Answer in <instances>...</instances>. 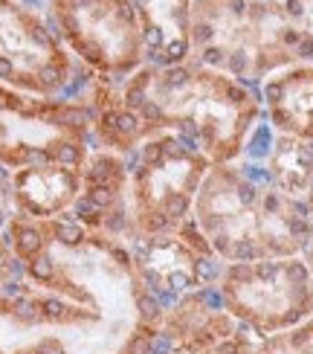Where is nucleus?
<instances>
[{
	"label": "nucleus",
	"mask_w": 313,
	"mask_h": 354,
	"mask_svg": "<svg viewBox=\"0 0 313 354\" xmlns=\"http://www.w3.org/2000/svg\"><path fill=\"white\" fill-rule=\"evenodd\" d=\"M256 354H313V314L290 331L273 334L256 343Z\"/></svg>",
	"instance_id": "nucleus-17"
},
{
	"label": "nucleus",
	"mask_w": 313,
	"mask_h": 354,
	"mask_svg": "<svg viewBox=\"0 0 313 354\" xmlns=\"http://www.w3.org/2000/svg\"><path fill=\"white\" fill-rule=\"evenodd\" d=\"M145 41V62L157 67L191 58V6L195 0H128Z\"/></svg>",
	"instance_id": "nucleus-15"
},
{
	"label": "nucleus",
	"mask_w": 313,
	"mask_h": 354,
	"mask_svg": "<svg viewBox=\"0 0 313 354\" xmlns=\"http://www.w3.org/2000/svg\"><path fill=\"white\" fill-rule=\"evenodd\" d=\"M93 111L84 99L32 96L0 82V166H84L93 151Z\"/></svg>",
	"instance_id": "nucleus-6"
},
{
	"label": "nucleus",
	"mask_w": 313,
	"mask_h": 354,
	"mask_svg": "<svg viewBox=\"0 0 313 354\" xmlns=\"http://www.w3.org/2000/svg\"><path fill=\"white\" fill-rule=\"evenodd\" d=\"M238 322L223 305L218 285L183 293L162 308L157 328V354H203L229 340Z\"/></svg>",
	"instance_id": "nucleus-12"
},
{
	"label": "nucleus",
	"mask_w": 313,
	"mask_h": 354,
	"mask_svg": "<svg viewBox=\"0 0 313 354\" xmlns=\"http://www.w3.org/2000/svg\"><path fill=\"white\" fill-rule=\"evenodd\" d=\"M305 209L310 212V218H313V169H310V183H307V195H305Z\"/></svg>",
	"instance_id": "nucleus-21"
},
{
	"label": "nucleus",
	"mask_w": 313,
	"mask_h": 354,
	"mask_svg": "<svg viewBox=\"0 0 313 354\" xmlns=\"http://www.w3.org/2000/svg\"><path fill=\"white\" fill-rule=\"evenodd\" d=\"M84 230L131 241V201H128V160L116 151L93 149L82 166V192L70 215Z\"/></svg>",
	"instance_id": "nucleus-11"
},
{
	"label": "nucleus",
	"mask_w": 313,
	"mask_h": 354,
	"mask_svg": "<svg viewBox=\"0 0 313 354\" xmlns=\"http://www.w3.org/2000/svg\"><path fill=\"white\" fill-rule=\"evenodd\" d=\"M264 122L276 134L313 145V62L276 70L258 84Z\"/></svg>",
	"instance_id": "nucleus-14"
},
{
	"label": "nucleus",
	"mask_w": 313,
	"mask_h": 354,
	"mask_svg": "<svg viewBox=\"0 0 313 354\" xmlns=\"http://www.w3.org/2000/svg\"><path fill=\"white\" fill-rule=\"evenodd\" d=\"M44 15L67 53L108 84H122L148 64L128 0H47Z\"/></svg>",
	"instance_id": "nucleus-8"
},
{
	"label": "nucleus",
	"mask_w": 313,
	"mask_h": 354,
	"mask_svg": "<svg viewBox=\"0 0 313 354\" xmlns=\"http://www.w3.org/2000/svg\"><path fill=\"white\" fill-rule=\"evenodd\" d=\"M195 221L223 264L302 256L313 239L305 203L244 160L209 169L195 201Z\"/></svg>",
	"instance_id": "nucleus-2"
},
{
	"label": "nucleus",
	"mask_w": 313,
	"mask_h": 354,
	"mask_svg": "<svg viewBox=\"0 0 313 354\" xmlns=\"http://www.w3.org/2000/svg\"><path fill=\"white\" fill-rule=\"evenodd\" d=\"M191 58L258 87L299 62V53L278 0H195Z\"/></svg>",
	"instance_id": "nucleus-4"
},
{
	"label": "nucleus",
	"mask_w": 313,
	"mask_h": 354,
	"mask_svg": "<svg viewBox=\"0 0 313 354\" xmlns=\"http://www.w3.org/2000/svg\"><path fill=\"white\" fill-rule=\"evenodd\" d=\"M218 293L238 328L256 340L290 331L313 314V273L302 256L229 261L218 276Z\"/></svg>",
	"instance_id": "nucleus-7"
},
{
	"label": "nucleus",
	"mask_w": 313,
	"mask_h": 354,
	"mask_svg": "<svg viewBox=\"0 0 313 354\" xmlns=\"http://www.w3.org/2000/svg\"><path fill=\"white\" fill-rule=\"evenodd\" d=\"M12 215H15V206H12V171L0 166V232L6 230Z\"/></svg>",
	"instance_id": "nucleus-20"
},
{
	"label": "nucleus",
	"mask_w": 313,
	"mask_h": 354,
	"mask_svg": "<svg viewBox=\"0 0 313 354\" xmlns=\"http://www.w3.org/2000/svg\"><path fill=\"white\" fill-rule=\"evenodd\" d=\"M256 337H252L249 331H244V328H238L229 340H223V343H218V346H212L209 351H203V354H256Z\"/></svg>",
	"instance_id": "nucleus-19"
},
{
	"label": "nucleus",
	"mask_w": 313,
	"mask_h": 354,
	"mask_svg": "<svg viewBox=\"0 0 313 354\" xmlns=\"http://www.w3.org/2000/svg\"><path fill=\"white\" fill-rule=\"evenodd\" d=\"M84 99L93 111V149L128 157L157 134H177L200 149L212 166L241 160L264 120L258 87L198 64H145L122 84L91 76Z\"/></svg>",
	"instance_id": "nucleus-1"
},
{
	"label": "nucleus",
	"mask_w": 313,
	"mask_h": 354,
	"mask_svg": "<svg viewBox=\"0 0 313 354\" xmlns=\"http://www.w3.org/2000/svg\"><path fill=\"white\" fill-rule=\"evenodd\" d=\"M302 259H305V264L310 268V273H313V239H310V244L305 247V253H302Z\"/></svg>",
	"instance_id": "nucleus-22"
},
{
	"label": "nucleus",
	"mask_w": 313,
	"mask_h": 354,
	"mask_svg": "<svg viewBox=\"0 0 313 354\" xmlns=\"http://www.w3.org/2000/svg\"><path fill=\"white\" fill-rule=\"evenodd\" d=\"M128 250L142 299L160 314L183 293L218 285L223 270V261L203 239L198 221L174 235H137L128 241Z\"/></svg>",
	"instance_id": "nucleus-10"
},
{
	"label": "nucleus",
	"mask_w": 313,
	"mask_h": 354,
	"mask_svg": "<svg viewBox=\"0 0 313 354\" xmlns=\"http://www.w3.org/2000/svg\"><path fill=\"white\" fill-rule=\"evenodd\" d=\"M0 354H157V334L137 314L23 282L0 297Z\"/></svg>",
	"instance_id": "nucleus-3"
},
{
	"label": "nucleus",
	"mask_w": 313,
	"mask_h": 354,
	"mask_svg": "<svg viewBox=\"0 0 313 354\" xmlns=\"http://www.w3.org/2000/svg\"><path fill=\"white\" fill-rule=\"evenodd\" d=\"M91 76L58 41L41 9L0 0V82L32 96L76 99Z\"/></svg>",
	"instance_id": "nucleus-9"
},
{
	"label": "nucleus",
	"mask_w": 313,
	"mask_h": 354,
	"mask_svg": "<svg viewBox=\"0 0 313 354\" xmlns=\"http://www.w3.org/2000/svg\"><path fill=\"white\" fill-rule=\"evenodd\" d=\"M131 230L137 235H174L195 221V201L212 160L177 134H157L128 157Z\"/></svg>",
	"instance_id": "nucleus-5"
},
{
	"label": "nucleus",
	"mask_w": 313,
	"mask_h": 354,
	"mask_svg": "<svg viewBox=\"0 0 313 354\" xmlns=\"http://www.w3.org/2000/svg\"><path fill=\"white\" fill-rule=\"evenodd\" d=\"M82 192V166L35 163L12 171L15 215L29 221L64 218L76 206Z\"/></svg>",
	"instance_id": "nucleus-13"
},
{
	"label": "nucleus",
	"mask_w": 313,
	"mask_h": 354,
	"mask_svg": "<svg viewBox=\"0 0 313 354\" xmlns=\"http://www.w3.org/2000/svg\"><path fill=\"white\" fill-rule=\"evenodd\" d=\"M23 282H26V276H23L21 261L15 256L12 244L6 241V235L0 232V297H9V293H15Z\"/></svg>",
	"instance_id": "nucleus-18"
},
{
	"label": "nucleus",
	"mask_w": 313,
	"mask_h": 354,
	"mask_svg": "<svg viewBox=\"0 0 313 354\" xmlns=\"http://www.w3.org/2000/svg\"><path fill=\"white\" fill-rule=\"evenodd\" d=\"M296 38L299 62H313V0H278Z\"/></svg>",
	"instance_id": "nucleus-16"
}]
</instances>
